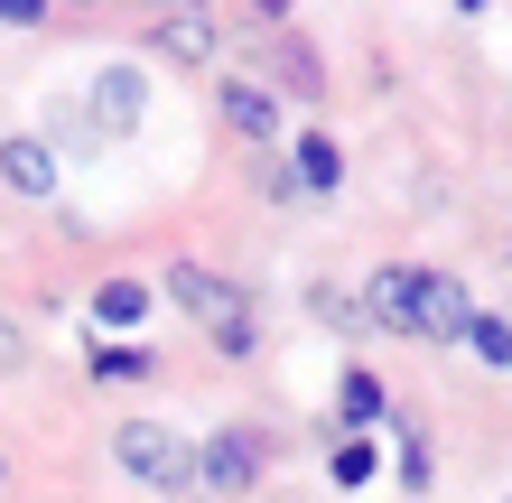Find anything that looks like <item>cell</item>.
<instances>
[{
	"mask_svg": "<svg viewBox=\"0 0 512 503\" xmlns=\"http://www.w3.org/2000/svg\"><path fill=\"white\" fill-rule=\"evenodd\" d=\"M168 308H187L196 327H215V345H224V354H252V345H261L252 299H243L224 271H205V261H177V271H168Z\"/></svg>",
	"mask_w": 512,
	"mask_h": 503,
	"instance_id": "1",
	"label": "cell"
},
{
	"mask_svg": "<svg viewBox=\"0 0 512 503\" xmlns=\"http://www.w3.org/2000/svg\"><path fill=\"white\" fill-rule=\"evenodd\" d=\"M112 457H122V476L149 485V494H187V485H196V448H187L177 429H159V420H122Z\"/></svg>",
	"mask_w": 512,
	"mask_h": 503,
	"instance_id": "2",
	"label": "cell"
},
{
	"mask_svg": "<svg viewBox=\"0 0 512 503\" xmlns=\"http://www.w3.org/2000/svg\"><path fill=\"white\" fill-rule=\"evenodd\" d=\"M252 476H261V438L252 429H215L196 448V485L205 494H252Z\"/></svg>",
	"mask_w": 512,
	"mask_h": 503,
	"instance_id": "3",
	"label": "cell"
},
{
	"mask_svg": "<svg viewBox=\"0 0 512 503\" xmlns=\"http://www.w3.org/2000/svg\"><path fill=\"white\" fill-rule=\"evenodd\" d=\"M0 187H10V196H56L66 168H56V150L38 131H19V140H0Z\"/></svg>",
	"mask_w": 512,
	"mask_h": 503,
	"instance_id": "4",
	"label": "cell"
},
{
	"mask_svg": "<svg viewBox=\"0 0 512 503\" xmlns=\"http://www.w3.org/2000/svg\"><path fill=\"white\" fill-rule=\"evenodd\" d=\"M215 94H224V122L243 131V140H261V150H270V140H280V94H270L261 75H224Z\"/></svg>",
	"mask_w": 512,
	"mask_h": 503,
	"instance_id": "5",
	"label": "cell"
},
{
	"mask_svg": "<svg viewBox=\"0 0 512 503\" xmlns=\"http://www.w3.org/2000/svg\"><path fill=\"white\" fill-rule=\"evenodd\" d=\"M364 317H373V327H391V336H419V271H410V261L373 271V289H364Z\"/></svg>",
	"mask_w": 512,
	"mask_h": 503,
	"instance_id": "6",
	"label": "cell"
},
{
	"mask_svg": "<svg viewBox=\"0 0 512 503\" xmlns=\"http://www.w3.org/2000/svg\"><path fill=\"white\" fill-rule=\"evenodd\" d=\"M466 289L457 280H447V271H419V336H429V345H466Z\"/></svg>",
	"mask_w": 512,
	"mask_h": 503,
	"instance_id": "7",
	"label": "cell"
},
{
	"mask_svg": "<svg viewBox=\"0 0 512 503\" xmlns=\"http://www.w3.org/2000/svg\"><path fill=\"white\" fill-rule=\"evenodd\" d=\"M140 112H149L140 66H103V75H94V122H103V131H131Z\"/></svg>",
	"mask_w": 512,
	"mask_h": 503,
	"instance_id": "8",
	"label": "cell"
},
{
	"mask_svg": "<svg viewBox=\"0 0 512 503\" xmlns=\"http://www.w3.org/2000/svg\"><path fill=\"white\" fill-rule=\"evenodd\" d=\"M159 56H177V66H215V19H205V10L159 19Z\"/></svg>",
	"mask_w": 512,
	"mask_h": 503,
	"instance_id": "9",
	"label": "cell"
},
{
	"mask_svg": "<svg viewBox=\"0 0 512 503\" xmlns=\"http://www.w3.org/2000/svg\"><path fill=\"white\" fill-rule=\"evenodd\" d=\"M336 420H345V438L382 420V373H345V382H336Z\"/></svg>",
	"mask_w": 512,
	"mask_h": 503,
	"instance_id": "10",
	"label": "cell"
},
{
	"mask_svg": "<svg viewBox=\"0 0 512 503\" xmlns=\"http://www.w3.org/2000/svg\"><path fill=\"white\" fill-rule=\"evenodd\" d=\"M289 177H298V187H317V196H326V187L345 177V150H336L326 131H308V140H298V168H289Z\"/></svg>",
	"mask_w": 512,
	"mask_h": 503,
	"instance_id": "11",
	"label": "cell"
},
{
	"mask_svg": "<svg viewBox=\"0 0 512 503\" xmlns=\"http://www.w3.org/2000/svg\"><path fill=\"white\" fill-rule=\"evenodd\" d=\"M94 317H103V327H122V336H131L140 317H149V289H140V280H103V289H94Z\"/></svg>",
	"mask_w": 512,
	"mask_h": 503,
	"instance_id": "12",
	"label": "cell"
},
{
	"mask_svg": "<svg viewBox=\"0 0 512 503\" xmlns=\"http://www.w3.org/2000/svg\"><path fill=\"white\" fill-rule=\"evenodd\" d=\"M466 345L503 373V364H512V317H485V308H475V317H466Z\"/></svg>",
	"mask_w": 512,
	"mask_h": 503,
	"instance_id": "13",
	"label": "cell"
},
{
	"mask_svg": "<svg viewBox=\"0 0 512 503\" xmlns=\"http://www.w3.org/2000/svg\"><path fill=\"white\" fill-rule=\"evenodd\" d=\"M140 373H149L140 345H103V354H94V382H140Z\"/></svg>",
	"mask_w": 512,
	"mask_h": 503,
	"instance_id": "14",
	"label": "cell"
},
{
	"mask_svg": "<svg viewBox=\"0 0 512 503\" xmlns=\"http://www.w3.org/2000/svg\"><path fill=\"white\" fill-rule=\"evenodd\" d=\"M326 466H336V485H364L373 476V438H336V457H326Z\"/></svg>",
	"mask_w": 512,
	"mask_h": 503,
	"instance_id": "15",
	"label": "cell"
},
{
	"mask_svg": "<svg viewBox=\"0 0 512 503\" xmlns=\"http://www.w3.org/2000/svg\"><path fill=\"white\" fill-rule=\"evenodd\" d=\"M280 75H289V94H326V84H317V56H308V47H280Z\"/></svg>",
	"mask_w": 512,
	"mask_h": 503,
	"instance_id": "16",
	"label": "cell"
},
{
	"mask_svg": "<svg viewBox=\"0 0 512 503\" xmlns=\"http://www.w3.org/2000/svg\"><path fill=\"white\" fill-rule=\"evenodd\" d=\"M401 485H410V494L429 485V438H401Z\"/></svg>",
	"mask_w": 512,
	"mask_h": 503,
	"instance_id": "17",
	"label": "cell"
},
{
	"mask_svg": "<svg viewBox=\"0 0 512 503\" xmlns=\"http://www.w3.org/2000/svg\"><path fill=\"white\" fill-rule=\"evenodd\" d=\"M0 373H28V336L10 327V308H0Z\"/></svg>",
	"mask_w": 512,
	"mask_h": 503,
	"instance_id": "18",
	"label": "cell"
},
{
	"mask_svg": "<svg viewBox=\"0 0 512 503\" xmlns=\"http://www.w3.org/2000/svg\"><path fill=\"white\" fill-rule=\"evenodd\" d=\"M47 19V0H0V28H38Z\"/></svg>",
	"mask_w": 512,
	"mask_h": 503,
	"instance_id": "19",
	"label": "cell"
},
{
	"mask_svg": "<svg viewBox=\"0 0 512 503\" xmlns=\"http://www.w3.org/2000/svg\"><path fill=\"white\" fill-rule=\"evenodd\" d=\"M149 10H159V19H187V10H205V0H149Z\"/></svg>",
	"mask_w": 512,
	"mask_h": 503,
	"instance_id": "20",
	"label": "cell"
},
{
	"mask_svg": "<svg viewBox=\"0 0 512 503\" xmlns=\"http://www.w3.org/2000/svg\"><path fill=\"white\" fill-rule=\"evenodd\" d=\"M280 10H289V0H261V19H280Z\"/></svg>",
	"mask_w": 512,
	"mask_h": 503,
	"instance_id": "21",
	"label": "cell"
},
{
	"mask_svg": "<svg viewBox=\"0 0 512 503\" xmlns=\"http://www.w3.org/2000/svg\"><path fill=\"white\" fill-rule=\"evenodd\" d=\"M457 10H485V0H457Z\"/></svg>",
	"mask_w": 512,
	"mask_h": 503,
	"instance_id": "22",
	"label": "cell"
}]
</instances>
